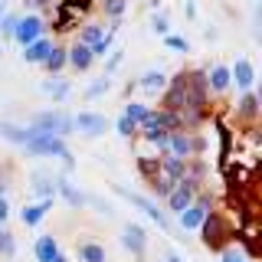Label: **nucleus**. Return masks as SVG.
I'll return each mask as SVG.
<instances>
[{
  "label": "nucleus",
  "mask_w": 262,
  "mask_h": 262,
  "mask_svg": "<svg viewBox=\"0 0 262 262\" xmlns=\"http://www.w3.org/2000/svg\"><path fill=\"white\" fill-rule=\"evenodd\" d=\"M16 20H20V16L16 13H4L0 16V33H4L7 39H13V30H16Z\"/></svg>",
  "instance_id": "obj_34"
},
{
  "label": "nucleus",
  "mask_w": 262,
  "mask_h": 262,
  "mask_svg": "<svg viewBox=\"0 0 262 262\" xmlns=\"http://www.w3.org/2000/svg\"><path fill=\"white\" fill-rule=\"evenodd\" d=\"M72 131H79V135H85V138H98V135L108 131V118L98 115V112H79L76 118H72Z\"/></svg>",
  "instance_id": "obj_5"
},
{
  "label": "nucleus",
  "mask_w": 262,
  "mask_h": 262,
  "mask_svg": "<svg viewBox=\"0 0 262 262\" xmlns=\"http://www.w3.org/2000/svg\"><path fill=\"white\" fill-rule=\"evenodd\" d=\"M220 259H223V262H246L239 256V249H223V252H220Z\"/></svg>",
  "instance_id": "obj_37"
},
{
  "label": "nucleus",
  "mask_w": 262,
  "mask_h": 262,
  "mask_svg": "<svg viewBox=\"0 0 262 262\" xmlns=\"http://www.w3.org/2000/svg\"><path fill=\"white\" fill-rule=\"evenodd\" d=\"M167 262H187V259H180L177 252H167Z\"/></svg>",
  "instance_id": "obj_39"
},
{
  "label": "nucleus",
  "mask_w": 262,
  "mask_h": 262,
  "mask_svg": "<svg viewBox=\"0 0 262 262\" xmlns=\"http://www.w3.org/2000/svg\"><path fill=\"white\" fill-rule=\"evenodd\" d=\"M0 138H7V141H10V144H27L30 141V128H20V125H10V121H4V125H0Z\"/></svg>",
  "instance_id": "obj_19"
},
{
  "label": "nucleus",
  "mask_w": 262,
  "mask_h": 262,
  "mask_svg": "<svg viewBox=\"0 0 262 262\" xmlns=\"http://www.w3.org/2000/svg\"><path fill=\"white\" fill-rule=\"evenodd\" d=\"M30 135H49V138H66L72 131V118L66 112H39L36 118L30 121Z\"/></svg>",
  "instance_id": "obj_1"
},
{
  "label": "nucleus",
  "mask_w": 262,
  "mask_h": 262,
  "mask_svg": "<svg viewBox=\"0 0 262 262\" xmlns=\"http://www.w3.org/2000/svg\"><path fill=\"white\" fill-rule=\"evenodd\" d=\"M0 56H4V46H0Z\"/></svg>",
  "instance_id": "obj_43"
},
{
  "label": "nucleus",
  "mask_w": 262,
  "mask_h": 262,
  "mask_svg": "<svg viewBox=\"0 0 262 262\" xmlns=\"http://www.w3.org/2000/svg\"><path fill=\"white\" fill-rule=\"evenodd\" d=\"M229 85H233V82H229V66H213V69L207 72V89H213V92H226Z\"/></svg>",
  "instance_id": "obj_18"
},
{
  "label": "nucleus",
  "mask_w": 262,
  "mask_h": 262,
  "mask_svg": "<svg viewBox=\"0 0 262 262\" xmlns=\"http://www.w3.org/2000/svg\"><path fill=\"white\" fill-rule=\"evenodd\" d=\"M121 59H125V53H121V49H115V53H108V62H105V76H112V72L121 66Z\"/></svg>",
  "instance_id": "obj_35"
},
{
  "label": "nucleus",
  "mask_w": 262,
  "mask_h": 262,
  "mask_svg": "<svg viewBox=\"0 0 262 262\" xmlns=\"http://www.w3.org/2000/svg\"><path fill=\"white\" fill-rule=\"evenodd\" d=\"M7 13V4H4V0H0V16H4Z\"/></svg>",
  "instance_id": "obj_42"
},
{
  "label": "nucleus",
  "mask_w": 262,
  "mask_h": 262,
  "mask_svg": "<svg viewBox=\"0 0 262 262\" xmlns=\"http://www.w3.org/2000/svg\"><path fill=\"white\" fill-rule=\"evenodd\" d=\"M79 259L82 262H105V246L102 243H82L79 246Z\"/></svg>",
  "instance_id": "obj_20"
},
{
  "label": "nucleus",
  "mask_w": 262,
  "mask_h": 262,
  "mask_svg": "<svg viewBox=\"0 0 262 262\" xmlns=\"http://www.w3.org/2000/svg\"><path fill=\"white\" fill-rule=\"evenodd\" d=\"M46 33V23H43V16H36V13H23L20 20H16V30H13V39L20 46H30V43H36L39 36Z\"/></svg>",
  "instance_id": "obj_4"
},
{
  "label": "nucleus",
  "mask_w": 262,
  "mask_h": 262,
  "mask_svg": "<svg viewBox=\"0 0 262 262\" xmlns=\"http://www.w3.org/2000/svg\"><path fill=\"white\" fill-rule=\"evenodd\" d=\"M53 262H69V259H66V252H59V256H56Z\"/></svg>",
  "instance_id": "obj_40"
},
{
  "label": "nucleus",
  "mask_w": 262,
  "mask_h": 262,
  "mask_svg": "<svg viewBox=\"0 0 262 262\" xmlns=\"http://www.w3.org/2000/svg\"><path fill=\"white\" fill-rule=\"evenodd\" d=\"M53 210V200H39V203H30V207H23V226H39L43 223V216Z\"/></svg>",
  "instance_id": "obj_17"
},
{
  "label": "nucleus",
  "mask_w": 262,
  "mask_h": 262,
  "mask_svg": "<svg viewBox=\"0 0 262 262\" xmlns=\"http://www.w3.org/2000/svg\"><path fill=\"white\" fill-rule=\"evenodd\" d=\"M23 151H27L30 158H62L66 167H72V154H69V147H66L62 138L36 135V138H30V141L23 144Z\"/></svg>",
  "instance_id": "obj_2"
},
{
  "label": "nucleus",
  "mask_w": 262,
  "mask_h": 262,
  "mask_svg": "<svg viewBox=\"0 0 262 262\" xmlns=\"http://www.w3.org/2000/svg\"><path fill=\"white\" fill-rule=\"evenodd\" d=\"M203 141H193L190 135H184V131H170V138H167V147L164 151L170 154V158H180V161H187L193 151H200Z\"/></svg>",
  "instance_id": "obj_6"
},
{
  "label": "nucleus",
  "mask_w": 262,
  "mask_h": 262,
  "mask_svg": "<svg viewBox=\"0 0 262 262\" xmlns=\"http://www.w3.org/2000/svg\"><path fill=\"white\" fill-rule=\"evenodd\" d=\"M125 115L135 121V125H141L147 115H151V108H147V105H141V102H128V105H125Z\"/></svg>",
  "instance_id": "obj_25"
},
{
  "label": "nucleus",
  "mask_w": 262,
  "mask_h": 262,
  "mask_svg": "<svg viewBox=\"0 0 262 262\" xmlns=\"http://www.w3.org/2000/svg\"><path fill=\"white\" fill-rule=\"evenodd\" d=\"M102 36H105V30H102V27H95V23H89V27H82V30H79V43H82V46H89V49H92Z\"/></svg>",
  "instance_id": "obj_23"
},
{
  "label": "nucleus",
  "mask_w": 262,
  "mask_h": 262,
  "mask_svg": "<svg viewBox=\"0 0 262 262\" xmlns=\"http://www.w3.org/2000/svg\"><path fill=\"white\" fill-rule=\"evenodd\" d=\"M207 213H210L207 203H190L184 213H177V216H180V229H200V223L207 220Z\"/></svg>",
  "instance_id": "obj_14"
},
{
  "label": "nucleus",
  "mask_w": 262,
  "mask_h": 262,
  "mask_svg": "<svg viewBox=\"0 0 262 262\" xmlns=\"http://www.w3.org/2000/svg\"><path fill=\"white\" fill-rule=\"evenodd\" d=\"M43 66H46V72H49V76H56V72H59L62 66H66V49L53 46V49H49V56L43 59Z\"/></svg>",
  "instance_id": "obj_21"
},
{
  "label": "nucleus",
  "mask_w": 262,
  "mask_h": 262,
  "mask_svg": "<svg viewBox=\"0 0 262 262\" xmlns=\"http://www.w3.org/2000/svg\"><path fill=\"white\" fill-rule=\"evenodd\" d=\"M59 243H56V236H39L36 243H33V256H36V262H53L56 256H59Z\"/></svg>",
  "instance_id": "obj_16"
},
{
  "label": "nucleus",
  "mask_w": 262,
  "mask_h": 262,
  "mask_svg": "<svg viewBox=\"0 0 262 262\" xmlns=\"http://www.w3.org/2000/svg\"><path fill=\"white\" fill-rule=\"evenodd\" d=\"M125 7H128V0H105V16H112V20H118L121 13H125Z\"/></svg>",
  "instance_id": "obj_33"
},
{
  "label": "nucleus",
  "mask_w": 262,
  "mask_h": 262,
  "mask_svg": "<svg viewBox=\"0 0 262 262\" xmlns=\"http://www.w3.org/2000/svg\"><path fill=\"white\" fill-rule=\"evenodd\" d=\"M0 193H4V190H0Z\"/></svg>",
  "instance_id": "obj_44"
},
{
  "label": "nucleus",
  "mask_w": 262,
  "mask_h": 262,
  "mask_svg": "<svg viewBox=\"0 0 262 262\" xmlns=\"http://www.w3.org/2000/svg\"><path fill=\"white\" fill-rule=\"evenodd\" d=\"M30 187L39 200H56V177L46 174V170H33L30 174Z\"/></svg>",
  "instance_id": "obj_10"
},
{
  "label": "nucleus",
  "mask_w": 262,
  "mask_h": 262,
  "mask_svg": "<svg viewBox=\"0 0 262 262\" xmlns=\"http://www.w3.org/2000/svg\"><path fill=\"white\" fill-rule=\"evenodd\" d=\"M164 46L174 49V53H190V43H187L184 36H174V33H167V36H164Z\"/></svg>",
  "instance_id": "obj_29"
},
{
  "label": "nucleus",
  "mask_w": 262,
  "mask_h": 262,
  "mask_svg": "<svg viewBox=\"0 0 262 262\" xmlns=\"http://www.w3.org/2000/svg\"><path fill=\"white\" fill-rule=\"evenodd\" d=\"M151 27H154V33H158V36L164 39L170 33V20H167V13H154L151 16Z\"/></svg>",
  "instance_id": "obj_31"
},
{
  "label": "nucleus",
  "mask_w": 262,
  "mask_h": 262,
  "mask_svg": "<svg viewBox=\"0 0 262 262\" xmlns=\"http://www.w3.org/2000/svg\"><path fill=\"white\" fill-rule=\"evenodd\" d=\"M121 246H125L131 256L141 259L144 252H147V236H144V229L138 226V223H125V226H121Z\"/></svg>",
  "instance_id": "obj_7"
},
{
  "label": "nucleus",
  "mask_w": 262,
  "mask_h": 262,
  "mask_svg": "<svg viewBox=\"0 0 262 262\" xmlns=\"http://www.w3.org/2000/svg\"><path fill=\"white\" fill-rule=\"evenodd\" d=\"M43 92L53 98V102H62V98L69 95V82H62V79H49L46 85H43Z\"/></svg>",
  "instance_id": "obj_22"
},
{
  "label": "nucleus",
  "mask_w": 262,
  "mask_h": 262,
  "mask_svg": "<svg viewBox=\"0 0 262 262\" xmlns=\"http://www.w3.org/2000/svg\"><path fill=\"white\" fill-rule=\"evenodd\" d=\"M112 46H115V33H105V36L92 46V59H98V56H108Z\"/></svg>",
  "instance_id": "obj_27"
},
{
  "label": "nucleus",
  "mask_w": 262,
  "mask_h": 262,
  "mask_svg": "<svg viewBox=\"0 0 262 262\" xmlns=\"http://www.w3.org/2000/svg\"><path fill=\"white\" fill-rule=\"evenodd\" d=\"M49 49H53V39L39 36L36 43L23 46V62H27V66H43V59L49 56Z\"/></svg>",
  "instance_id": "obj_13"
},
{
  "label": "nucleus",
  "mask_w": 262,
  "mask_h": 262,
  "mask_svg": "<svg viewBox=\"0 0 262 262\" xmlns=\"http://www.w3.org/2000/svg\"><path fill=\"white\" fill-rule=\"evenodd\" d=\"M256 108H259V98L252 95V92H243V98H239V112H243V118H256Z\"/></svg>",
  "instance_id": "obj_26"
},
{
  "label": "nucleus",
  "mask_w": 262,
  "mask_h": 262,
  "mask_svg": "<svg viewBox=\"0 0 262 262\" xmlns=\"http://www.w3.org/2000/svg\"><path fill=\"white\" fill-rule=\"evenodd\" d=\"M92 49L89 46H82V43H76L72 49H66V66H72L76 72H89L92 69Z\"/></svg>",
  "instance_id": "obj_11"
},
{
  "label": "nucleus",
  "mask_w": 262,
  "mask_h": 262,
  "mask_svg": "<svg viewBox=\"0 0 262 262\" xmlns=\"http://www.w3.org/2000/svg\"><path fill=\"white\" fill-rule=\"evenodd\" d=\"M66 13H89L92 10V0H62Z\"/></svg>",
  "instance_id": "obj_30"
},
{
  "label": "nucleus",
  "mask_w": 262,
  "mask_h": 262,
  "mask_svg": "<svg viewBox=\"0 0 262 262\" xmlns=\"http://www.w3.org/2000/svg\"><path fill=\"white\" fill-rule=\"evenodd\" d=\"M184 7H187V16H190V20H193V16H196V4H193V0H187Z\"/></svg>",
  "instance_id": "obj_38"
},
{
  "label": "nucleus",
  "mask_w": 262,
  "mask_h": 262,
  "mask_svg": "<svg viewBox=\"0 0 262 262\" xmlns=\"http://www.w3.org/2000/svg\"><path fill=\"white\" fill-rule=\"evenodd\" d=\"M118 135H121V138H135V135H138V125H135V121L128 118L125 112L118 115Z\"/></svg>",
  "instance_id": "obj_32"
},
{
  "label": "nucleus",
  "mask_w": 262,
  "mask_h": 262,
  "mask_svg": "<svg viewBox=\"0 0 262 262\" xmlns=\"http://www.w3.org/2000/svg\"><path fill=\"white\" fill-rule=\"evenodd\" d=\"M16 252V239H13V233L7 226H0V259H10Z\"/></svg>",
  "instance_id": "obj_24"
},
{
  "label": "nucleus",
  "mask_w": 262,
  "mask_h": 262,
  "mask_svg": "<svg viewBox=\"0 0 262 262\" xmlns=\"http://www.w3.org/2000/svg\"><path fill=\"white\" fill-rule=\"evenodd\" d=\"M56 193H59L69 207H85V196H82V190L72 184L69 177H56Z\"/></svg>",
  "instance_id": "obj_15"
},
{
  "label": "nucleus",
  "mask_w": 262,
  "mask_h": 262,
  "mask_svg": "<svg viewBox=\"0 0 262 262\" xmlns=\"http://www.w3.org/2000/svg\"><path fill=\"white\" fill-rule=\"evenodd\" d=\"M7 220H10V200L0 193V226H7Z\"/></svg>",
  "instance_id": "obj_36"
},
{
  "label": "nucleus",
  "mask_w": 262,
  "mask_h": 262,
  "mask_svg": "<svg viewBox=\"0 0 262 262\" xmlns=\"http://www.w3.org/2000/svg\"><path fill=\"white\" fill-rule=\"evenodd\" d=\"M229 82H236L239 92H252V85H256V69H252V62L236 59V66L229 69Z\"/></svg>",
  "instance_id": "obj_9"
},
{
  "label": "nucleus",
  "mask_w": 262,
  "mask_h": 262,
  "mask_svg": "<svg viewBox=\"0 0 262 262\" xmlns=\"http://www.w3.org/2000/svg\"><path fill=\"white\" fill-rule=\"evenodd\" d=\"M105 92H108V76H102V79H95V82H92V85H89V89H85V98H89V102H92V98H102Z\"/></svg>",
  "instance_id": "obj_28"
},
{
  "label": "nucleus",
  "mask_w": 262,
  "mask_h": 262,
  "mask_svg": "<svg viewBox=\"0 0 262 262\" xmlns=\"http://www.w3.org/2000/svg\"><path fill=\"white\" fill-rule=\"evenodd\" d=\"M112 190L118 193L121 200H128L131 207H138V210H141V213H147V216H151L154 223H158V229H164V233H170V220L164 216V210H161V207H154V203L147 200V196H138V193H131V190H125V187H112Z\"/></svg>",
  "instance_id": "obj_3"
},
{
  "label": "nucleus",
  "mask_w": 262,
  "mask_h": 262,
  "mask_svg": "<svg viewBox=\"0 0 262 262\" xmlns=\"http://www.w3.org/2000/svg\"><path fill=\"white\" fill-rule=\"evenodd\" d=\"M135 89H141L144 95H164V89H167V76L158 72V69H151V72H144V76L135 82Z\"/></svg>",
  "instance_id": "obj_12"
},
{
  "label": "nucleus",
  "mask_w": 262,
  "mask_h": 262,
  "mask_svg": "<svg viewBox=\"0 0 262 262\" xmlns=\"http://www.w3.org/2000/svg\"><path fill=\"white\" fill-rule=\"evenodd\" d=\"M203 229V239H207V246H213V249H223L226 243V223L220 216H213V213H207V220L200 223Z\"/></svg>",
  "instance_id": "obj_8"
},
{
  "label": "nucleus",
  "mask_w": 262,
  "mask_h": 262,
  "mask_svg": "<svg viewBox=\"0 0 262 262\" xmlns=\"http://www.w3.org/2000/svg\"><path fill=\"white\" fill-rule=\"evenodd\" d=\"M33 4H39V7H46V4H53V0H33Z\"/></svg>",
  "instance_id": "obj_41"
}]
</instances>
